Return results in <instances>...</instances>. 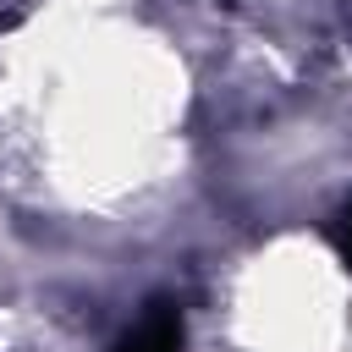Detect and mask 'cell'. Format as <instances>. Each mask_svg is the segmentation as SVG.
<instances>
[{"instance_id": "6da1fadb", "label": "cell", "mask_w": 352, "mask_h": 352, "mask_svg": "<svg viewBox=\"0 0 352 352\" xmlns=\"http://www.w3.org/2000/svg\"><path fill=\"white\" fill-rule=\"evenodd\" d=\"M116 352H182V314H176V302H148V314L116 341Z\"/></svg>"}, {"instance_id": "7a4b0ae2", "label": "cell", "mask_w": 352, "mask_h": 352, "mask_svg": "<svg viewBox=\"0 0 352 352\" xmlns=\"http://www.w3.org/2000/svg\"><path fill=\"white\" fill-rule=\"evenodd\" d=\"M330 242H336V253L352 264V198L336 209V220H330Z\"/></svg>"}]
</instances>
